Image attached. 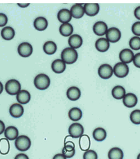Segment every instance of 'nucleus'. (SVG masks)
Segmentation results:
<instances>
[{
    "mask_svg": "<svg viewBox=\"0 0 140 159\" xmlns=\"http://www.w3.org/2000/svg\"><path fill=\"white\" fill-rule=\"evenodd\" d=\"M61 59L67 64L75 63L78 59V53L71 48H65L61 53Z\"/></svg>",
    "mask_w": 140,
    "mask_h": 159,
    "instance_id": "f257e3e1",
    "label": "nucleus"
},
{
    "mask_svg": "<svg viewBox=\"0 0 140 159\" xmlns=\"http://www.w3.org/2000/svg\"><path fill=\"white\" fill-rule=\"evenodd\" d=\"M51 84L50 78L46 74H40L36 75L34 79L35 87L40 90H46Z\"/></svg>",
    "mask_w": 140,
    "mask_h": 159,
    "instance_id": "f03ea898",
    "label": "nucleus"
},
{
    "mask_svg": "<svg viewBox=\"0 0 140 159\" xmlns=\"http://www.w3.org/2000/svg\"><path fill=\"white\" fill-rule=\"evenodd\" d=\"M15 147L20 151H26L30 149L31 146V141L27 136H19L15 140Z\"/></svg>",
    "mask_w": 140,
    "mask_h": 159,
    "instance_id": "7ed1b4c3",
    "label": "nucleus"
},
{
    "mask_svg": "<svg viewBox=\"0 0 140 159\" xmlns=\"http://www.w3.org/2000/svg\"><path fill=\"white\" fill-rule=\"evenodd\" d=\"M5 89L7 93L11 96L17 95L21 91V84L16 79H11L6 83Z\"/></svg>",
    "mask_w": 140,
    "mask_h": 159,
    "instance_id": "20e7f679",
    "label": "nucleus"
},
{
    "mask_svg": "<svg viewBox=\"0 0 140 159\" xmlns=\"http://www.w3.org/2000/svg\"><path fill=\"white\" fill-rule=\"evenodd\" d=\"M114 74L117 77L123 78L127 76L129 73V68L127 64L123 62L117 63L113 68Z\"/></svg>",
    "mask_w": 140,
    "mask_h": 159,
    "instance_id": "39448f33",
    "label": "nucleus"
},
{
    "mask_svg": "<svg viewBox=\"0 0 140 159\" xmlns=\"http://www.w3.org/2000/svg\"><path fill=\"white\" fill-rule=\"evenodd\" d=\"M84 131L83 126L79 123H73L68 129L69 134L73 139L80 138L81 136L83 135Z\"/></svg>",
    "mask_w": 140,
    "mask_h": 159,
    "instance_id": "423d86ee",
    "label": "nucleus"
},
{
    "mask_svg": "<svg viewBox=\"0 0 140 159\" xmlns=\"http://www.w3.org/2000/svg\"><path fill=\"white\" fill-rule=\"evenodd\" d=\"M121 37V33L116 27H111L108 30L106 33V39L109 42L115 43L118 42Z\"/></svg>",
    "mask_w": 140,
    "mask_h": 159,
    "instance_id": "0eeeda50",
    "label": "nucleus"
},
{
    "mask_svg": "<svg viewBox=\"0 0 140 159\" xmlns=\"http://www.w3.org/2000/svg\"><path fill=\"white\" fill-rule=\"evenodd\" d=\"M114 74L113 68L108 64H102L98 69V74L99 77L103 79H108L112 76Z\"/></svg>",
    "mask_w": 140,
    "mask_h": 159,
    "instance_id": "6e6552de",
    "label": "nucleus"
},
{
    "mask_svg": "<svg viewBox=\"0 0 140 159\" xmlns=\"http://www.w3.org/2000/svg\"><path fill=\"white\" fill-rule=\"evenodd\" d=\"M33 49L30 43L23 42L18 47V54L22 57H29L33 53Z\"/></svg>",
    "mask_w": 140,
    "mask_h": 159,
    "instance_id": "1a4fd4ad",
    "label": "nucleus"
},
{
    "mask_svg": "<svg viewBox=\"0 0 140 159\" xmlns=\"http://www.w3.org/2000/svg\"><path fill=\"white\" fill-rule=\"evenodd\" d=\"M123 103L127 108L134 107L138 103V98L133 93H128L123 98Z\"/></svg>",
    "mask_w": 140,
    "mask_h": 159,
    "instance_id": "9d476101",
    "label": "nucleus"
},
{
    "mask_svg": "<svg viewBox=\"0 0 140 159\" xmlns=\"http://www.w3.org/2000/svg\"><path fill=\"white\" fill-rule=\"evenodd\" d=\"M84 12L88 16H96L100 10L98 3H85L84 5Z\"/></svg>",
    "mask_w": 140,
    "mask_h": 159,
    "instance_id": "9b49d317",
    "label": "nucleus"
},
{
    "mask_svg": "<svg viewBox=\"0 0 140 159\" xmlns=\"http://www.w3.org/2000/svg\"><path fill=\"white\" fill-rule=\"evenodd\" d=\"M70 12L73 18L75 19H80L85 14L84 6L83 5V4L80 3H76L73 5L70 9Z\"/></svg>",
    "mask_w": 140,
    "mask_h": 159,
    "instance_id": "f8f14e48",
    "label": "nucleus"
},
{
    "mask_svg": "<svg viewBox=\"0 0 140 159\" xmlns=\"http://www.w3.org/2000/svg\"><path fill=\"white\" fill-rule=\"evenodd\" d=\"M24 108L20 103H14L9 108V113L12 117L14 118H19L23 116Z\"/></svg>",
    "mask_w": 140,
    "mask_h": 159,
    "instance_id": "ddd939ff",
    "label": "nucleus"
},
{
    "mask_svg": "<svg viewBox=\"0 0 140 159\" xmlns=\"http://www.w3.org/2000/svg\"><path fill=\"white\" fill-rule=\"evenodd\" d=\"M134 57L133 52L129 49H124L120 53V59L121 62L124 64H129L133 61Z\"/></svg>",
    "mask_w": 140,
    "mask_h": 159,
    "instance_id": "4468645a",
    "label": "nucleus"
},
{
    "mask_svg": "<svg viewBox=\"0 0 140 159\" xmlns=\"http://www.w3.org/2000/svg\"><path fill=\"white\" fill-rule=\"evenodd\" d=\"M108 30L106 24L102 21H97L93 26V33L97 36H103L106 34Z\"/></svg>",
    "mask_w": 140,
    "mask_h": 159,
    "instance_id": "2eb2a0df",
    "label": "nucleus"
},
{
    "mask_svg": "<svg viewBox=\"0 0 140 159\" xmlns=\"http://www.w3.org/2000/svg\"><path fill=\"white\" fill-rule=\"evenodd\" d=\"M57 18L60 22L62 24H68L71 20L72 16L70 10L67 9H62L58 11Z\"/></svg>",
    "mask_w": 140,
    "mask_h": 159,
    "instance_id": "dca6fc26",
    "label": "nucleus"
},
{
    "mask_svg": "<svg viewBox=\"0 0 140 159\" xmlns=\"http://www.w3.org/2000/svg\"><path fill=\"white\" fill-rule=\"evenodd\" d=\"M83 40L82 37L79 34H72L68 39V44L70 48L73 49H78L83 45Z\"/></svg>",
    "mask_w": 140,
    "mask_h": 159,
    "instance_id": "f3484780",
    "label": "nucleus"
},
{
    "mask_svg": "<svg viewBox=\"0 0 140 159\" xmlns=\"http://www.w3.org/2000/svg\"><path fill=\"white\" fill-rule=\"evenodd\" d=\"M4 135L7 140H14L19 136V131L16 127L9 126L5 129Z\"/></svg>",
    "mask_w": 140,
    "mask_h": 159,
    "instance_id": "a211bd4d",
    "label": "nucleus"
},
{
    "mask_svg": "<svg viewBox=\"0 0 140 159\" xmlns=\"http://www.w3.org/2000/svg\"><path fill=\"white\" fill-rule=\"evenodd\" d=\"M66 68V64L62 59H56L51 64V69L56 74H62Z\"/></svg>",
    "mask_w": 140,
    "mask_h": 159,
    "instance_id": "6ab92c4d",
    "label": "nucleus"
},
{
    "mask_svg": "<svg viewBox=\"0 0 140 159\" xmlns=\"http://www.w3.org/2000/svg\"><path fill=\"white\" fill-rule=\"evenodd\" d=\"M66 96L70 100L75 102L80 98L81 92L76 86H71L66 92Z\"/></svg>",
    "mask_w": 140,
    "mask_h": 159,
    "instance_id": "aec40b11",
    "label": "nucleus"
},
{
    "mask_svg": "<svg viewBox=\"0 0 140 159\" xmlns=\"http://www.w3.org/2000/svg\"><path fill=\"white\" fill-rule=\"evenodd\" d=\"M95 48L100 52H106L110 48V42L106 39H99L95 42Z\"/></svg>",
    "mask_w": 140,
    "mask_h": 159,
    "instance_id": "412c9836",
    "label": "nucleus"
},
{
    "mask_svg": "<svg viewBox=\"0 0 140 159\" xmlns=\"http://www.w3.org/2000/svg\"><path fill=\"white\" fill-rule=\"evenodd\" d=\"M16 99L18 103L25 105L27 104L31 100V94L27 90H22L16 95Z\"/></svg>",
    "mask_w": 140,
    "mask_h": 159,
    "instance_id": "4be33fe9",
    "label": "nucleus"
},
{
    "mask_svg": "<svg viewBox=\"0 0 140 159\" xmlns=\"http://www.w3.org/2000/svg\"><path fill=\"white\" fill-rule=\"evenodd\" d=\"M48 26V21L44 17H38L34 21V27L36 30L42 31L46 30Z\"/></svg>",
    "mask_w": 140,
    "mask_h": 159,
    "instance_id": "5701e85b",
    "label": "nucleus"
},
{
    "mask_svg": "<svg viewBox=\"0 0 140 159\" xmlns=\"http://www.w3.org/2000/svg\"><path fill=\"white\" fill-rule=\"evenodd\" d=\"M70 119L73 121H78L83 117V112L79 108L73 107L68 112Z\"/></svg>",
    "mask_w": 140,
    "mask_h": 159,
    "instance_id": "b1692460",
    "label": "nucleus"
},
{
    "mask_svg": "<svg viewBox=\"0 0 140 159\" xmlns=\"http://www.w3.org/2000/svg\"><path fill=\"white\" fill-rule=\"evenodd\" d=\"M106 131L102 127H98L95 129L93 132V137L94 140L97 142H102L105 140L106 138Z\"/></svg>",
    "mask_w": 140,
    "mask_h": 159,
    "instance_id": "393cba45",
    "label": "nucleus"
},
{
    "mask_svg": "<svg viewBox=\"0 0 140 159\" xmlns=\"http://www.w3.org/2000/svg\"><path fill=\"white\" fill-rule=\"evenodd\" d=\"M43 52L47 55H51L56 53L57 50V46L55 43L53 41H47L43 46Z\"/></svg>",
    "mask_w": 140,
    "mask_h": 159,
    "instance_id": "a878e982",
    "label": "nucleus"
},
{
    "mask_svg": "<svg viewBox=\"0 0 140 159\" xmlns=\"http://www.w3.org/2000/svg\"><path fill=\"white\" fill-rule=\"evenodd\" d=\"M124 154L121 149L119 148H113L108 151V157L109 159H123Z\"/></svg>",
    "mask_w": 140,
    "mask_h": 159,
    "instance_id": "bb28decb",
    "label": "nucleus"
},
{
    "mask_svg": "<svg viewBox=\"0 0 140 159\" xmlns=\"http://www.w3.org/2000/svg\"><path fill=\"white\" fill-rule=\"evenodd\" d=\"M1 35L4 40H11L13 39L14 36H15V31L11 27H5L2 30Z\"/></svg>",
    "mask_w": 140,
    "mask_h": 159,
    "instance_id": "cd10ccee",
    "label": "nucleus"
},
{
    "mask_svg": "<svg viewBox=\"0 0 140 159\" xmlns=\"http://www.w3.org/2000/svg\"><path fill=\"white\" fill-rule=\"evenodd\" d=\"M126 94V90L121 86H115L112 90V95L115 99H121Z\"/></svg>",
    "mask_w": 140,
    "mask_h": 159,
    "instance_id": "c85d7f7f",
    "label": "nucleus"
},
{
    "mask_svg": "<svg viewBox=\"0 0 140 159\" xmlns=\"http://www.w3.org/2000/svg\"><path fill=\"white\" fill-rule=\"evenodd\" d=\"M59 32L61 35L64 37H70L71 36L73 32V27L71 24H62L59 27Z\"/></svg>",
    "mask_w": 140,
    "mask_h": 159,
    "instance_id": "c756f323",
    "label": "nucleus"
},
{
    "mask_svg": "<svg viewBox=\"0 0 140 159\" xmlns=\"http://www.w3.org/2000/svg\"><path fill=\"white\" fill-rule=\"evenodd\" d=\"M79 146L80 149L83 151H88L90 147V140L87 135H82L79 139Z\"/></svg>",
    "mask_w": 140,
    "mask_h": 159,
    "instance_id": "7c9ffc66",
    "label": "nucleus"
},
{
    "mask_svg": "<svg viewBox=\"0 0 140 159\" xmlns=\"http://www.w3.org/2000/svg\"><path fill=\"white\" fill-rule=\"evenodd\" d=\"M10 151V143L9 140L5 139H0V153L2 155L8 154Z\"/></svg>",
    "mask_w": 140,
    "mask_h": 159,
    "instance_id": "2f4dec72",
    "label": "nucleus"
},
{
    "mask_svg": "<svg viewBox=\"0 0 140 159\" xmlns=\"http://www.w3.org/2000/svg\"><path fill=\"white\" fill-rule=\"evenodd\" d=\"M130 119L134 124H140V110L137 109L132 111L130 115Z\"/></svg>",
    "mask_w": 140,
    "mask_h": 159,
    "instance_id": "473e14b6",
    "label": "nucleus"
},
{
    "mask_svg": "<svg viewBox=\"0 0 140 159\" xmlns=\"http://www.w3.org/2000/svg\"><path fill=\"white\" fill-rule=\"evenodd\" d=\"M129 46L130 48L133 50L140 49V38L138 37H132L129 41Z\"/></svg>",
    "mask_w": 140,
    "mask_h": 159,
    "instance_id": "72a5a7b5",
    "label": "nucleus"
},
{
    "mask_svg": "<svg viewBox=\"0 0 140 159\" xmlns=\"http://www.w3.org/2000/svg\"><path fill=\"white\" fill-rule=\"evenodd\" d=\"M83 159H98V155L95 151L88 150L83 155Z\"/></svg>",
    "mask_w": 140,
    "mask_h": 159,
    "instance_id": "f704fd0d",
    "label": "nucleus"
},
{
    "mask_svg": "<svg viewBox=\"0 0 140 159\" xmlns=\"http://www.w3.org/2000/svg\"><path fill=\"white\" fill-rule=\"evenodd\" d=\"M132 31L136 37H140V21H137L132 25Z\"/></svg>",
    "mask_w": 140,
    "mask_h": 159,
    "instance_id": "c9c22d12",
    "label": "nucleus"
},
{
    "mask_svg": "<svg viewBox=\"0 0 140 159\" xmlns=\"http://www.w3.org/2000/svg\"><path fill=\"white\" fill-rule=\"evenodd\" d=\"M62 154L66 158H71L75 154V149H73L72 151H66L64 148L62 149Z\"/></svg>",
    "mask_w": 140,
    "mask_h": 159,
    "instance_id": "e433bc0d",
    "label": "nucleus"
},
{
    "mask_svg": "<svg viewBox=\"0 0 140 159\" xmlns=\"http://www.w3.org/2000/svg\"><path fill=\"white\" fill-rule=\"evenodd\" d=\"M8 22L7 16L3 13H0V27H4Z\"/></svg>",
    "mask_w": 140,
    "mask_h": 159,
    "instance_id": "4c0bfd02",
    "label": "nucleus"
},
{
    "mask_svg": "<svg viewBox=\"0 0 140 159\" xmlns=\"http://www.w3.org/2000/svg\"><path fill=\"white\" fill-rule=\"evenodd\" d=\"M64 149L66 151H72L73 149H75V144L71 141H68L65 143Z\"/></svg>",
    "mask_w": 140,
    "mask_h": 159,
    "instance_id": "58836bf2",
    "label": "nucleus"
},
{
    "mask_svg": "<svg viewBox=\"0 0 140 159\" xmlns=\"http://www.w3.org/2000/svg\"><path fill=\"white\" fill-rule=\"evenodd\" d=\"M133 63L136 67L140 68V53H138L134 55Z\"/></svg>",
    "mask_w": 140,
    "mask_h": 159,
    "instance_id": "ea45409f",
    "label": "nucleus"
},
{
    "mask_svg": "<svg viewBox=\"0 0 140 159\" xmlns=\"http://www.w3.org/2000/svg\"><path fill=\"white\" fill-rule=\"evenodd\" d=\"M14 159H29V158L27 155L24 153H20L15 157Z\"/></svg>",
    "mask_w": 140,
    "mask_h": 159,
    "instance_id": "a19ab883",
    "label": "nucleus"
},
{
    "mask_svg": "<svg viewBox=\"0 0 140 159\" xmlns=\"http://www.w3.org/2000/svg\"><path fill=\"white\" fill-rule=\"evenodd\" d=\"M134 16L138 20H140V6L138 7L134 10Z\"/></svg>",
    "mask_w": 140,
    "mask_h": 159,
    "instance_id": "79ce46f5",
    "label": "nucleus"
},
{
    "mask_svg": "<svg viewBox=\"0 0 140 159\" xmlns=\"http://www.w3.org/2000/svg\"><path fill=\"white\" fill-rule=\"evenodd\" d=\"M5 125L3 121L0 120V134H3L5 131Z\"/></svg>",
    "mask_w": 140,
    "mask_h": 159,
    "instance_id": "37998d69",
    "label": "nucleus"
},
{
    "mask_svg": "<svg viewBox=\"0 0 140 159\" xmlns=\"http://www.w3.org/2000/svg\"><path fill=\"white\" fill-rule=\"evenodd\" d=\"M53 159H67L62 154H61V153H58V154H56L55 155Z\"/></svg>",
    "mask_w": 140,
    "mask_h": 159,
    "instance_id": "c03bdc74",
    "label": "nucleus"
},
{
    "mask_svg": "<svg viewBox=\"0 0 140 159\" xmlns=\"http://www.w3.org/2000/svg\"><path fill=\"white\" fill-rule=\"evenodd\" d=\"M18 5L21 8H25V7H28L29 5V3H26V4H21V3H18Z\"/></svg>",
    "mask_w": 140,
    "mask_h": 159,
    "instance_id": "a18cd8bd",
    "label": "nucleus"
},
{
    "mask_svg": "<svg viewBox=\"0 0 140 159\" xmlns=\"http://www.w3.org/2000/svg\"><path fill=\"white\" fill-rule=\"evenodd\" d=\"M3 85L1 82H0V94L3 92Z\"/></svg>",
    "mask_w": 140,
    "mask_h": 159,
    "instance_id": "49530a36",
    "label": "nucleus"
},
{
    "mask_svg": "<svg viewBox=\"0 0 140 159\" xmlns=\"http://www.w3.org/2000/svg\"><path fill=\"white\" fill-rule=\"evenodd\" d=\"M137 159H140V153L138 155V157H137Z\"/></svg>",
    "mask_w": 140,
    "mask_h": 159,
    "instance_id": "de8ad7c7",
    "label": "nucleus"
}]
</instances>
